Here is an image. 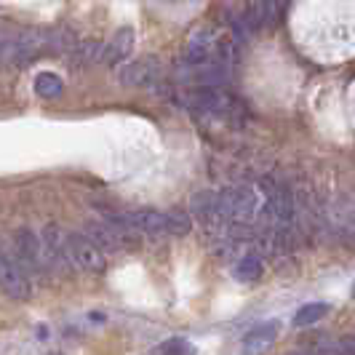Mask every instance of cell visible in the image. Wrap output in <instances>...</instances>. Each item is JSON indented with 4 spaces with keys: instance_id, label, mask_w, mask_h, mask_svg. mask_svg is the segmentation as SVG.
Wrapping results in <instances>:
<instances>
[{
    "instance_id": "obj_1",
    "label": "cell",
    "mask_w": 355,
    "mask_h": 355,
    "mask_svg": "<svg viewBox=\"0 0 355 355\" xmlns=\"http://www.w3.org/2000/svg\"><path fill=\"white\" fill-rule=\"evenodd\" d=\"M105 219H112L123 227H131L137 232H150V235H160V232H174V235H184L190 230V216L179 211H153V209H142V211H123V214H107Z\"/></svg>"
},
{
    "instance_id": "obj_2",
    "label": "cell",
    "mask_w": 355,
    "mask_h": 355,
    "mask_svg": "<svg viewBox=\"0 0 355 355\" xmlns=\"http://www.w3.org/2000/svg\"><path fill=\"white\" fill-rule=\"evenodd\" d=\"M67 262L83 272H105V251L94 243L91 235L72 232L67 235Z\"/></svg>"
},
{
    "instance_id": "obj_3",
    "label": "cell",
    "mask_w": 355,
    "mask_h": 355,
    "mask_svg": "<svg viewBox=\"0 0 355 355\" xmlns=\"http://www.w3.org/2000/svg\"><path fill=\"white\" fill-rule=\"evenodd\" d=\"M265 222L270 225V230H286L294 219V196L286 190L284 184H265Z\"/></svg>"
},
{
    "instance_id": "obj_4",
    "label": "cell",
    "mask_w": 355,
    "mask_h": 355,
    "mask_svg": "<svg viewBox=\"0 0 355 355\" xmlns=\"http://www.w3.org/2000/svg\"><path fill=\"white\" fill-rule=\"evenodd\" d=\"M184 99L190 107H196L206 115H216V118H230L238 110V102L227 91H222V86H198V89L187 91Z\"/></svg>"
},
{
    "instance_id": "obj_5",
    "label": "cell",
    "mask_w": 355,
    "mask_h": 355,
    "mask_svg": "<svg viewBox=\"0 0 355 355\" xmlns=\"http://www.w3.org/2000/svg\"><path fill=\"white\" fill-rule=\"evenodd\" d=\"M219 209L230 222H249L259 211V193L251 187H227L219 193Z\"/></svg>"
},
{
    "instance_id": "obj_6",
    "label": "cell",
    "mask_w": 355,
    "mask_h": 355,
    "mask_svg": "<svg viewBox=\"0 0 355 355\" xmlns=\"http://www.w3.org/2000/svg\"><path fill=\"white\" fill-rule=\"evenodd\" d=\"M86 235H91L94 243L102 251H125V249H131V246H137V230L123 227V225H118V222H112V219L89 225Z\"/></svg>"
},
{
    "instance_id": "obj_7",
    "label": "cell",
    "mask_w": 355,
    "mask_h": 355,
    "mask_svg": "<svg viewBox=\"0 0 355 355\" xmlns=\"http://www.w3.org/2000/svg\"><path fill=\"white\" fill-rule=\"evenodd\" d=\"M0 278H3V291H6L11 300H30V297H33V281H30V275H27V267L21 265L17 257H11L8 251L3 254Z\"/></svg>"
},
{
    "instance_id": "obj_8",
    "label": "cell",
    "mask_w": 355,
    "mask_h": 355,
    "mask_svg": "<svg viewBox=\"0 0 355 355\" xmlns=\"http://www.w3.org/2000/svg\"><path fill=\"white\" fill-rule=\"evenodd\" d=\"M179 78L190 86H225L230 80V67L222 62H206V64H179Z\"/></svg>"
},
{
    "instance_id": "obj_9",
    "label": "cell",
    "mask_w": 355,
    "mask_h": 355,
    "mask_svg": "<svg viewBox=\"0 0 355 355\" xmlns=\"http://www.w3.org/2000/svg\"><path fill=\"white\" fill-rule=\"evenodd\" d=\"M14 257L24 267H43V249H40V235L21 227L14 232Z\"/></svg>"
},
{
    "instance_id": "obj_10",
    "label": "cell",
    "mask_w": 355,
    "mask_h": 355,
    "mask_svg": "<svg viewBox=\"0 0 355 355\" xmlns=\"http://www.w3.org/2000/svg\"><path fill=\"white\" fill-rule=\"evenodd\" d=\"M160 75V64L158 59H137L131 64H125L121 70V83L125 86H150L155 83V78Z\"/></svg>"
},
{
    "instance_id": "obj_11",
    "label": "cell",
    "mask_w": 355,
    "mask_h": 355,
    "mask_svg": "<svg viewBox=\"0 0 355 355\" xmlns=\"http://www.w3.org/2000/svg\"><path fill=\"white\" fill-rule=\"evenodd\" d=\"M278 323L275 320H267V323H259V326H254L246 339H243V353L246 355H262L267 353L272 345H275V339H278Z\"/></svg>"
},
{
    "instance_id": "obj_12",
    "label": "cell",
    "mask_w": 355,
    "mask_h": 355,
    "mask_svg": "<svg viewBox=\"0 0 355 355\" xmlns=\"http://www.w3.org/2000/svg\"><path fill=\"white\" fill-rule=\"evenodd\" d=\"M40 249H43V267H53L67 259V238L62 241V232L56 225H49L40 232Z\"/></svg>"
},
{
    "instance_id": "obj_13",
    "label": "cell",
    "mask_w": 355,
    "mask_h": 355,
    "mask_svg": "<svg viewBox=\"0 0 355 355\" xmlns=\"http://www.w3.org/2000/svg\"><path fill=\"white\" fill-rule=\"evenodd\" d=\"M131 51H134V30L123 27V30H118V35L112 37V43L107 46V62H123Z\"/></svg>"
},
{
    "instance_id": "obj_14",
    "label": "cell",
    "mask_w": 355,
    "mask_h": 355,
    "mask_svg": "<svg viewBox=\"0 0 355 355\" xmlns=\"http://www.w3.org/2000/svg\"><path fill=\"white\" fill-rule=\"evenodd\" d=\"M262 259L257 257V254H249V257H243L238 265L232 267V275H235V281H241V284H254V281H259L262 278Z\"/></svg>"
},
{
    "instance_id": "obj_15",
    "label": "cell",
    "mask_w": 355,
    "mask_h": 355,
    "mask_svg": "<svg viewBox=\"0 0 355 355\" xmlns=\"http://www.w3.org/2000/svg\"><path fill=\"white\" fill-rule=\"evenodd\" d=\"M331 307L326 302H310V304H302L297 313H294V326L297 329H302V326H313V323H318L320 318H326V313H329Z\"/></svg>"
},
{
    "instance_id": "obj_16",
    "label": "cell",
    "mask_w": 355,
    "mask_h": 355,
    "mask_svg": "<svg viewBox=\"0 0 355 355\" xmlns=\"http://www.w3.org/2000/svg\"><path fill=\"white\" fill-rule=\"evenodd\" d=\"M62 91H64V83H62L59 75H53V72H40L35 78V94H40L43 99H56Z\"/></svg>"
},
{
    "instance_id": "obj_17",
    "label": "cell",
    "mask_w": 355,
    "mask_h": 355,
    "mask_svg": "<svg viewBox=\"0 0 355 355\" xmlns=\"http://www.w3.org/2000/svg\"><path fill=\"white\" fill-rule=\"evenodd\" d=\"M153 355H196V347L182 337H171L166 342H160L158 347L153 350Z\"/></svg>"
},
{
    "instance_id": "obj_18",
    "label": "cell",
    "mask_w": 355,
    "mask_h": 355,
    "mask_svg": "<svg viewBox=\"0 0 355 355\" xmlns=\"http://www.w3.org/2000/svg\"><path fill=\"white\" fill-rule=\"evenodd\" d=\"M259 3H262V11H265L267 24H270V21H275L278 11H281V0H259Z\"/></svg>"
},
{
    "instance_id": "obj_19",
    "label": "cell",
    "mask_w": 355,
    "mask_h": 355,
    "mask_svg": "<svg viewBox=\"0 0 355 355\" xmlns=\"http://www.w3.org/2000/svg\"><path fill=\"white\" fill-rule=\"evenodd\" d=\"M339 350H342V355H355V337H347L339 342Z\"/></svg>"
},
{
    "instance_id": "obj_20",
    "label": "cell",
    "mask_w": 355,
    "mask_h": 355,
    "mask_svg": "<svg viewBox=\"0 0 355 355\" xmlns=\"http://www.w3.org/2000/svg\"><path fill=\"white\" fill-rule=\"evenodd\" d=\"M353 297H355V284H353Z\"/></svg>"
},
{
    "instance_id": "obj_21",
    "label": "cell",
    "mask_w": 355,
    "mask_h": 355,
    "mask_svg": "<svg viewBox=\"0 0 355 355\" xmlns=\"http://www.w3.org/2000/svg\"><path fill=\"white\" fill-rule=\"evenodd\" d=\"M46 355H59V353H46Z\"/></svg>"
}]
</instances>
